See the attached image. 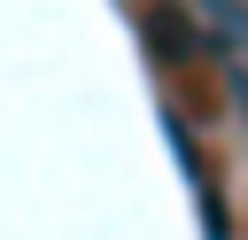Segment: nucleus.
<instances>
[{
	"label": "nucleus",
	"instance_id": "nucleus-2",
	"mask_svg": "<svg viewBox=\"0 0 248 240\" xmlns=\"http://www.w3.org/2000/svg\"><path fill=\"white\" fill-rule=\"evenodd\" d=\"M202 8V23L232 46V54H248V0H194Z\"/></svg>",
	"mask_w": 248,
	"mask_h": 240
},
{
	"label": "nucleus",
	"instance_id": "nucleus-1",
	"mask_svg": "<svg viewBox=\"0 0 248 240\" xmlns=\"http://www.w3.org/2000/svg\"><path fill=\"white\" fill-rule=\"evenodd\" d=\"M140 31L155 39V62H186V54H202V31L186 23V8H147Z\"/></svg>",
	"mask_w": 248,
	"mask_h": 240
}]
</instances>
